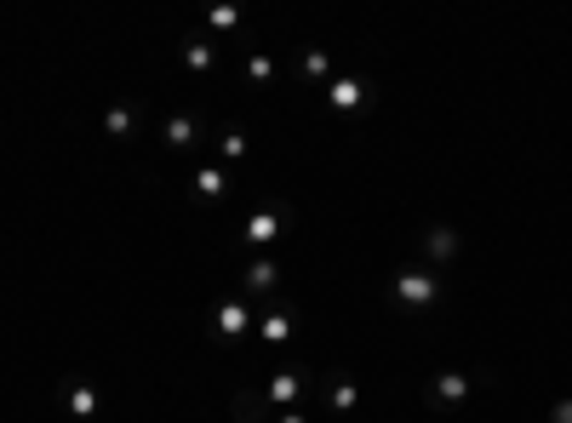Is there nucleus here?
Here are the masks:
<instances>
[{"label": "nucleus", "instance_id": "10", "mask_svg": "<svg viewBox=\"0 0 572 423\" xmlns=\"http://www.w3.org/2000/svg\"><path fill=\"white\" fill-rule=\"evenodd\" d=\"M292 332H297V309L276 297V304L264 309V320H258V338L269 343V350H281V343H292Z\"/></svg>", "mask_w": 572, "mask_h": 423}, {"label": "nucleus", "instance_id": "12", "mask_svg": "<svg viewBox=\"0 0 572 423\" xmlns=\"http://www.w3.org/2000/svg\"><path fill=\"white\" fill-rule=\"evenodd\" d=\"M235 184H230V172H223L218 161H207V166H195V178H189V195L195 201H207V207H218L223 195H230Z\"/></svg>", "mask_w": 572, "mask_h": 423}, {"label": "nucleus", "instance_id": "2", "mask_svg": "<svg viewBox=\"0 0 572 423\" xmlns=\"http://www.w3.org/2000/svg\"><path fill=\"white\" fill-rule=\"evenodd\" d=\"M287 230H292V207L269 201V207H258V212H246V223H241V246H253V252H264V246L287 240Z\"/></svg>", "mask_w": 572, "mask_h": 423}, {"label": "nucleus", "instance_id": "13", "mask_svg": "<svg viewBox=\"0 0 572 423\" xmlns=\"http://www.w3.org/2000/svg\"><path fill=\"white\" fill-rule=\"evenodd\" d=\"M178 58H184L189 74H212V69H218V46H212L207 35H195V30H189L184 46H178Z\"/></svg>", "mask_w": 572, "mask_h": 423}, {"label": "nucleus", "instance_id": "9", "mask_svg": "<svg viewBox=\"0 0 572 423\" xmlns=\"http://www.w3.org/2000/svg\"><path fill=\"white\" fill-rule=\"evenodd\" d=\"M276 286H281V263L276 258H253L241 269V297H269V304H276Z\"/></svg>", "mask_w": 572, "mask_h": 423}, {"label": "nucleus", "instance_id": "22", "mask_svg": "<svg viewBox=\"0 0 572 423\" xmlns=\"http://www.w3.org/2000/svg\"><path fill=\"white\" fill-rule=\"evenodd\" d=\"M276 423H310V412H304V407H292V412H276Z\"/></svg>", "mask_w": 572, "mask_h": 423}, {"label": "nucleus", "instance_id": "6", "mask_svg": "<svg viewBox=\"0 0 572 423\" xmlns=\"http://www.w3.org/2000/svg\"><path fill=\"white\" fill-rule=\"evenodd\" d=\"M469 389H476V378L458 372V366H446V372H435V378H430V407L435 412H453V407L469 401Z\"/></svg>", "mask_w": 572, "mask_h": 423}, {"label": "nucleus", "instance_id": "14", "mask_svg": "<svg viewBox=\"0 0 572 423\" xmlns=\"http://www.w3.org/2000/svg\"><path fill=\"white\" fill-rule=\"evenodd\" d=\"M424 258H430V269L458 258V230H453V223H430V230H424Z\"/></svg>", "mask_w": 572, "mask_h": 423}, {"label": "nucleus", "instance_id": "5", "mask_svg": "<svg viewBox=\"0 0 572 423\" xmlns=\"http://www.w3.org/2000/svg\"><path fill=\"white\" fill-rule=\"evenodd\" d=\"M212 332H218V343H241L246 332H253V304L235 292V297H223V304L212 309Z\"/></svg>", "mask_w": 572, "mask_h": 423}, {"label": "nucleus", "instance_id": "3", "mask_svg": "<svg viewBox=\"0 0 572 423\" xmlns=\"http://www.w3.org/2000/svg\"><path fill=\"white\" fill-rule=\"evenodd\" d=\"M58 407H63L74 423H92L97 412H104V389H97L92 378H63V384H58Z\"/></svg>", "mask_w": 572, "mask_h": 423}, {"label": "nucleus", "instance_id": "18", "mask_svg": "<svg viewBox=\"0 0 572 423\" xmlns=\"http://www.w3.org/2000/svg\"><path fill=\"white\" fill-rule=\"evenodd\" d=\"M332 52H320V46H304V81H315V86H327L332 81Z\"/></svg>", "mask_w": 572, "mask_h": 423}, {"label": "nucleus", "instance_id": "11", "mask_svg": "<svg viewBox=\"0 0 572 423\" xmlns=\"http://www.w3.org/2000/svg\"><path fill=\"white\" fill-rule=\"evenodd\" d=\"M230 412H235V423H276V407H269L264 384H258V389L241 384V389L230 395Z\"/></svg>", "mask_w": 572, "mask_h": 423}, {"label": "nucleus", "instance_id": "17", "mask_svg": "<svg viewBox=\"0 0 572 423\" xmlns=\"http://www.w3.org/2000/svg\"><path fill=\"white\" fill-rule=\"evenodd\" d=\"M253 155V138H246V127H223L218 132V166H235Z\"/></svg>", "mask_w": 572, "mask_h": 423}, {"label": "nucleus", "instance_id": "20", "mask_svg": "<svg viewBox=\"0 0 572 423\" xmlns=\"http://www.w3.org/2000/svg\"><path fill=\"white\" fill-rule=\"evenodd\" d=\"M246 81H253V86H269V81H276V58H269V52H253V58H246Z\"/></svg>", "mask_w": 572, "mask_h": 423}, {"label": "nucleus", "instance_id": "19", "mask_svg": "<svg viewBox=\"0 0 572 423\" xmlns=\"http://www.w3.org/2000/svg\"><path fill=\"white\" fill-rule=\"evenodd\" d=\"M241 23H246V12H241V7H212V12H207V30H218V35L241 30Z\"/></svg>", "mask_w": 572, "mask_h": 423}, {"label": "nucleus", "instance_id": "1", "mask_svg": "<svg viewBox=\"0 0 572 423\" xmlns=\"http://www.w3.org/2000/svg\"><path fill=\"white\" fill-rule=\"evenodd\" d=\"M389 297H395V309H407V315H430L446 297V275L430 263H401L389 275Z\"/></svg>", "mask_w": 572, "mask_h": 423}, {"label": "nucleus", "instance_id": "7", "mask_svg": "<svg viewBox=\"0 0 572 423\" xmlns=\"http://www.w3.org/2000/svg\"><path fill=\"white\" fill-rule=\"evenodd\" d=\"M161 143H166V149H178V155H184V149H201V143H207V120H201V115H189V109L166 115V120H161Z\"/></svg>", "mask_w": 572, "mask_h": 423}, {"label": "nucleus", "instance_id": "8", "mask_svg": "<svg viewBox=\"0 0 572 423\" xmlns=\"http://www.w3.org/2000/svg\"><path fill=\"white\" fill-rule=\"evenodd\" d=\"M320 92H327V109H332V115H355L366 97H372L361 74H332V81L320 86Z\"/></svg>", "mask_w": 572, "mask_h": 423}, {"label": "nucleus", "instance_id": "16", "mask_svg": "<svg viewBox=\"0 0 572 423\" xmlns=\"http://www.w3.org/2000/svg\"><path fill=\"white\" fill-rule=\"evenodd\" d=\"M104 138H115V143H132V138H138V109H132V104H115V109H104Z\"/></svg>", "mask_w": 572, "mask_h": 423}, {"label": "nucleus", "instance_id": "15", "mask_svg": "<svg viewBox=\"0 0 572 423\" xmlns=\"http://www.w3.org/2000/svg\"><path fill=\"white\" fill-rule=\"evenodd\" d=\"M355 407H361V384H355V378H343V372H332V378H327V412L350 418Z\"/></svg>", "mask_w": 572, "mask_h": 423}, {"label": "nucleus", "instance_id": "4", "mask_svg": "<svg viewBox=\"0 0 572 423\" xmlns=\"http://www.w3.org/2000/svg\"><path fill=\"white\" fill-rule=\"evenodd\" d=\"M264 395H269V407L276 412H292V407H304V395H310V378L297 366H276L264 378Z\"/></svg>", "mask_w": 572, "mask_h": 423}, {"label": "nucleus", "instance_id": "21", "mask_svg": "<svg viewBox=\"0 0 572 423\" xmlns=\"http://www.w3.org/2000/svg\"><path fill=\"white\" fill-rule=\"evenodd\" d=\"M550 423H572V395H561V401L550 407Z\"/></svg>", "mask_w": 572, "mask_h": 423}]
</instances>
